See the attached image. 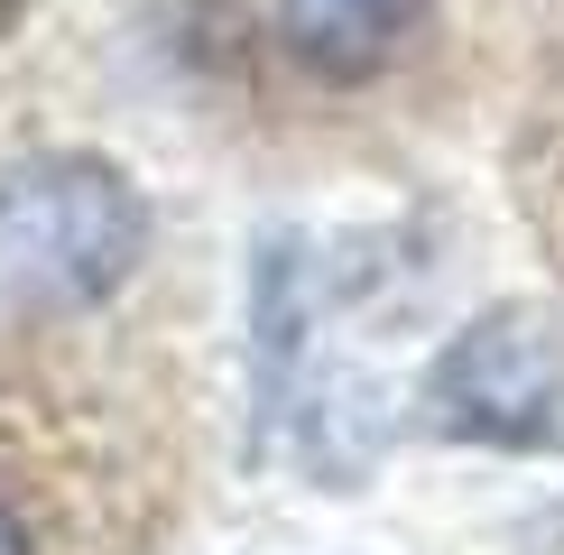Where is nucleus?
Masks as SVG:
<instances>
[{"instance_id":"obj_1","label":"nucleus","mask_w":564,"mask_h":555,"mask_svg":"<svg viewBox=\"0 0 564 555\" xmlns=\"http://www.w3.org/2000/svg\"><path fill=\"white\" fill-rule=\"evenodd\" d=\"M149 250V204L102 157L0 167V287L19 306H102Z\"/></svg>"},{"instance_id":"obj_2","label":"nucleus","mask_w":564,"mask_h":555,"mask_svg":"<svg viewBox=\"0 0 564 555\" xmlns=\"http://www.w3.org/2000/svg\"><path fill=\"white\" fill-rule=\"evenodd\" d=\"M416 407L435 435L473 445H564V324L536 306H490L435 352Z\"/></svg>"},{"instance_id":"obj_3","label":"nucleus","mask_w":564,"mask_h":555,"mask_svg":"<svg viewBox=\"0 0 564 555\" xmlns=\"http://www.w3.org/2000/svg\"><path fill=\"white\" fill-rule=\"evenodd\" d=\"M426 0H278V37L305 75H334V84H361L398 56V37L416 29Z\"/></svg>"},{"instance_id":"obj_4","label":"nucleus","mask_w":564,"mask_h":555,"mask_svg":"<svg viewBox=\"0 0 564 555\" xmlns=\"http://www.w3.org/2000/svg\"><path fill=\"white\" fill-rule=\"evenodd\" d=\"M0 555H37V537H29V509H19L10 491H0Z\"/></svg>"},{"instance_id":"obj_5","label":"nucleus","mask_w":564,"mask_h":555,"mask_svg":"<svg viewBox=\"0 0 564 555\" xmlns=\"http://www.w3.org/2000/svg\"><path fill=\"white\" fill-rule=\"evenodd\" d=\"M19 10H29V0H0V37H10V29H19Z\"/></svg>"}]
</instances>
